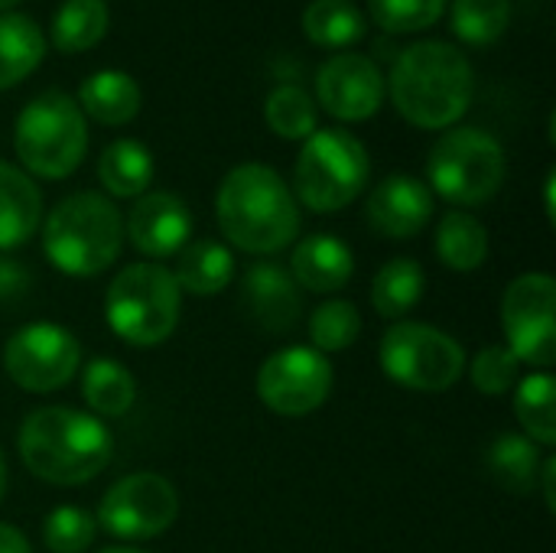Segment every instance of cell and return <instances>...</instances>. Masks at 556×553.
<instances>
[{
  "mask_svg": "<svg viewBox=\"0 0 556 553\" xmlns=\"http://www.w3.org/2000/svg\"><path fill=\"white\" fill-rule=\"evenodd\" d=\"M384 85L404 121L424 130H443L469 111L476 75L453 42L427 39L397 55Z\"/></svg>",
  "mask_w": 556,
  "mask_h": 553,
  "instance_id": "obj_1",
  "label": "cell"
},
{
  "mask_svg": "<svg viewBox=\"0 0 556 553\" xmlns=\"http://www.w3.org/2000/svg\"><path fill=\"white\" fill-rule=\"evenodd\" d=\"M16 447L36 479L62 489L91 482L114 456L111 430L98 417L72 407H39L26 414Z\"/></svg>",
  "mask_w": 556,
  "mask_h": 553,
  "instance_id": "obj_2",
  "label": "cell"
},
{
  "mask_svg": "<svg viewBox=\"0 0 556 553\" xmlns=\"http://www.w3.org/2000/svg\"><path fill=\"white\" fill-rule=\"evenodd\" d=\"M215 215L222 235L248 254H277L300 231L296 196L264 163H241L222 179Z\"/></svg>",
  "mask_w": 556,
  "mask_h": 553,
  "instance_id": "obj_3",
  "label": "cell"
},
{
  "mask_svg": "<svg viewBox=\"0 0 556 553\" xmlns=\"http://www.w3.org/2000/svg\"><path fill=\"white\" fill-rule=\"evenodd\" d=\"M124 248V222L111 199L75 192L62 199L42 222V251L49 264L68 277L104 274Z\"/></svg>",
  "mask_w": 556,
  "mask_h": 553,
  "instance_id": "obj_4",
  "label": "cell"
},
{
  "mask_svg": "<svg viewBox=\"0 0 556 553\" xmlns=\"http://www.w3.org/2000/svg\"><path fill=\"white\" fill-rule=\"evenodd\" d=\"M182 290L163 264H127L104 293V319L117 339L137 349L166 342L179 323Z\"/></svg>",
  "mask_w": 556,
  "mask_h": 553,
  "instance_id": "obj_5",
  "label": "cell"
},
{
  "mask_svg": "<svg viewBox=\"0 0 556 553\" xmlns=\"http://www.w3.org/2000/svg\"><path fill=\"white\" fill-rule=\"evenodd\" d=\"M20 163L42 179L72 176L88 150V127L81 108L65 91H42L33 98L13 127Z\"/></svg>",
  "mask_w": 556,
  "mask_h": 553,
  "instance_id": "obj_6",
  "label": "cell"
},
{
  "mask_svg": "<svg viewBox=\"0 0 556 553\" xmlns=\"http://www.w3.org/2000/svg\"><path fill=\"white\" fill-rule=\"evenodd\" d=\"M368 176L371 160L365 143L339 127H323L309 134L293 169L300 202L319 215H332L355 202L368 186Z\"/></svg>",
  "mask_w": 556,
  "mask_h": 553,
  "instance_id": "obj_7",
  "label": "cell"
},
{
  "mask_svg": "<svg viewBox=\"0 0 556 553\" xmlns=\"http://www.w3.org/2000/svg\"><path fill=\"white\" fill-rule=\"evenodd\" d=\"M505 150L479 127L446 130L427 160V176L437 196L453 205H482L505 186Z\"/></svg>",
  "mask_w": 556,
  "mask_h": 553,
  "instance_id": "obj_8",
  "label": "cell"
},
{
  "mask_svg": "<svg viewBox=\"0 0 556 553\" xmlns=\"http://www.w3.org/2000/svg\"><path fill=\"white\" fill-rule=\"evenodd\" d=\"M381 368L384 375L410 391L440 394L453 388L466 372L463 345L427 323H394L381 339Z\"/></svg>",
  "mask_w": 556,
  "mask_h": 553,
  "instance_id": "obj_9",
  "label": "cell"
},
{
  "mask_svg": "<svg viewBox=\"0 0 556 553\" xmlns=\"http://www.w3.org/2000/svg\"><path fill=\"white\" fill-rule=\"evenodd\" d=\"M176 515L179 495L169 479L156 473H130L104 492L94 525H101V531H108L111 538L150 541L169 531L176 525Z\"/></svg>",
  "mask_w": 556,
  "mask_h": 553,
  "instance_id": "obj_10",
  "label": "cell"
},
{
  "mask_svg": "<svg viewBox=\"0 0 556 553\" xmlns=\"http://www.w3.org/2000/svg\"><path fill=\"white\" fill-rule=\"evenodd\" d=\"M81 365L78 339L55 323H29L3 345V372L13 385L33 394L59 391Z\"/></svg>",
  "mask_w": 556,
  "mask_h": 553,
  "instance_id": "obj_11",
  "label": "cell"
},
{
  "mask_svg": "<svg viewBox=\"0 0 556 553\" xmlns=\"http://www.w3.org/2000/svg\"><path fill=\"white\" fill-rule=\"evenodd\" d=\"M556 284L551 274H521L502 297V329L518 362L551 368L556 359Z\"/></svg>",
  "mask_w": 556,
  "mask_h": 553,
  "instance_id": "obj_12",
  "label": "cell"
},
{
  "mask_svg": "<svg viewBox=\"0 0 556 553\" xmlns=\"http://www.w3.org/2000/svg\"><path fill=\"white\" fill-rule=\"evenodd\" d=\"M332 394V365L323 352L290 345L264 359L257 372V398L280 417H306Z\"/></svg>",
  "mask_w": 556,
  "mask_h": 553,
  "instance_id": "obj_13",
  "label": "cell"
},
{
  "mask_svg": "<svg viewBox=\"0 0 556 553\" xmlns=\"http://www.w3.org/2000/svg\"><path fill=\"white\" fill-rule=\"evenodd\" d=\"M388 95L384 75L375 59L339 52L316 72V98L323 111L339 121H368Z\"/></svg>",
  "mask_w": 556,
  "mask_h": 553,
  "instance_id": "obj_14",
  "label": "cell"
},
{
  "mask_svg": "<svg viewBox=\"0 0 556 553\" xmlns=\"http://www.w3.org/2000/svg\"><path fill=\"white\" fill-rule=\"evenodd\" d=\"M365 215L378 235L391 241H407L427 228L433 215V192L424 179L394 173L375 186V192L368 196Z\"/></svg>",
  "mask_w": 556,
  "mask_h": 553,
  "instance_id": "obj_15",
  "label": "cell"
},
{
  "mask_svg": "<svg viewBox=\"0 0 556 553\" xmlns=\"http://www.w3.org/2000/svg\"><path fill=\"white\" fill-rule=\"evenodd\" d=\"M127 238L147 257L179 254L192 238V212L173 192H143L127 215Z\"/></svg>",
  "mask_w": 556,
  "mask_h": 553,
  "instance_id": "obj_16",
  "label": "cell"
},
{
  "mask_svg": "<svg viewBox=\"0 0 556 553\" xmlns=\"http://www.w3.org/2000/svg\"><path fill=\"white\" fill-rule=\"evenodd\" d=\"M244 306L251 319L267 332H290L300 323L303 297L296 290V280L280 264H254L244 274Z\"/></svg>",
  "mask_w": 556,
  "mask_h": 553,
  "instance_id": "obj_17",
  "label": "cell"
},
{
  "mask_svg": "<svg viewBox=\"0 0 556 553\" xmlns=\"http://www.w3.org/2000/svg\"><path fill=\"white\" fill-rule=\"evenodd\" d=\"M355 274V254L336 235H309L293 248L290 277L309 293H336Z\"/></svg>",
  "mask_w": 556,
  "mask_h": 553,
  "instance_id": "obj_18",
  "label": "cell"
},
{
  "mask_svg": "<svg viewBox=\"0 0 556 553\" xmlns=\"http://www.w3.org/2000/svg\"><path fill=\"white\" fill-rule=\"evenodd\" d=\"M42 222V196L36 183L0 160V251L23 248Z\"/></svg>",
  "mask_w": 556,
  "mask_h": 553,
  "instance_id": "obj_19",
  "label": "cell"
},
{
  "mask_svg": "<svg viewBox=\"0 0 556 553\" xmlns=\"http://www.w3.org/2000/svg\"><path fill=\"white\" fill-rule=\"evenodd\" d=\"M75 104L91 121L108 124V127H117V124H127V121L137 117V111L143 104V95H140V85L127 72L108 68V72L88 75L78 85V101Z\"/></svg>",
  "mask_w": 556,
  "mask_h": 553,
  "instance_id": "obj_20",
  "label": "cell"
},
{
  "mask_svg": "<svg viewBox=\"0 0 556 553\" xmlns=\"http://www.w3.org/2000/svg\"><path fill=\"white\" fill-rule=\"evenodd\" d=\"M176 284L186 293L195 297H215L235 280V254L222 241H192L179 251L176 264Z\"/></svg>",
  "mask_w": 556,
  "mask_h": 553,
  "instance_id": "obj_21",
  "label": "cell"
},
{
  "mask_svg": "<svg viewBox=\"0 0 556 553\" xmlns=\"http://www.w3.org/2000/svg\"><path fill=\"white\" fill-rule=\"evenodd\" d=\"M541 453L538 443H531L521 433H502L492 440V447L485 450V469L489 476L511 495H528L538 489V476H541Z\"/></svg>",
  "mask_w": 556,
  "mask_h": 553,
  "instance_id": "obj_22",
  "label": "cell"
},
{
  "mask_svg": "<svg viewBox=\"0 0 556 553\" xmlns=\"http://www.w3.org/2000/svg\"><path fill=\"white\" fill-rule=\"evenodd\" d=\"M98 179L114 199L143 196L153 183V156L140 140H114L98 160Z\"/></svg>",
  "mask_w": 556,
  "mask_h": 553,
  "instance_id": "obj_23",
  "label": "cell"
},
{
  "mask_svg": "<svg viewBox=\"0 0 556 553\" xmlns=\"http://www.w3.org/2000/svg\"><path fill=\"white\" fill-rule=\"evenodd\" d=\"M81 398L98 417H124L137 401V381L121 362L91 359L81 368Z\"/></svg>",
  "mask_w": 556,
  "mask_h": 553,
  "instance_id": "obj_24",
  "label": "cell"
},
{
  "mask_svg": "<svg viewBox=\"0 0 556 553\" xmlns=\"http://www.w3.org/2000/svg\"><path fill=\"white\" fill-rule=\"evenodd\" d=\"M46 55L39 26L23 13L0 16V91L20 85Z\"/></svg>",
  "mask_w": 556,
  "mask_h": 553,
  "instance_id": "obj_25",
  "label": "cell"
},
{
  "mask_svg": "<svg viewBox=\"0 0 556 553\" xmlns=\"http://www.w3.org/2000/svg\"><path fill=\"white\" fill-rule=\"evenodd\" d=\"M437 254L456 274L479 271L489 257L485 225L469 212H446L437 228Z\"/></svg>",
  "mask_w": 556,
  "mask_h": 553,
  "instance_id": "obj_26",
  "label": "cell"
},
{
  "mask_svg": "<svg viewBox=\"0 0 556 553\" xmlns=\"http://www.w3.org/2000/svg\"><path fill=\"white\" fill-rule=\"evenodd\" d=\"M427 287V274L414 257H394L388 261L371 284V306L384 316V319H401L407 316Z\"/></svg>",
  "mask_w": 556,
  "mask_h": 553,
  "instance_id": "obj_27",
  "label": "cell"
},
{
  "mask_svg": "<svg viewBox=\"0 0 556 553\" xmlns=\"http://www.w3.org/2000/svg\"><path fill=\"white\" fill-rule=\"evenodd\" d=\"M303 33L323 49H349L365 36V16L352 0H313L303 13Z\"/></svg>",
  "mask_w": 556,
  "mask_h": 553,
  "instance_id": "obj_28",
  "label": "cell"
},
{
  "mask_svg": "<svg viewBox=\"0 0 556 553\" xmlns=\"http://www.w3.org/2000/svg\"><path fill=\"white\" fill-rule=\"evenodd\" d=\"M515 417L525 427L528 440L538 447L556 443V381L554 375L538 372L518 381L515 391Z\"/></svg>",
  "mask_w": 556,
  "mask_h": 553,
  "instance_id": "obj_29",
  "label": "cell"
},
{
  "mask_svg": "<svg viewBox=\"0 0 556 553\" xmlns=\"http://www.w3.org/2000/svg\"><path fill=\"white\" fill-rule=\"evenodd\" d=\"M104 0H65L52 16V46L59 52H85L108 33Z\"/></svg>",
  "mask_w": 556,
  "mask_h": 553,
  "instance_id": "obj_30",
  "label": "cell"
},
{
  "mask_svg": "<svg viewBox=\"0 0 556 553\" xmlns=\"http://www.w3.org/2000/svg\"><path fill=\"white\" fill-rule=\"evenodd\" d=\"M264 121L283 140H306L316 134V101L300 85H280L264 101Z\"/></svg>",
  "mask_w": 556,
  "mask_h": 553,
  "instance_id": "obj_31",
  "label": "cell"
},
{
  "mask_svg": "<svg viewBox=\"0 0 556 553\" xmlns=\"http://www.w3.org/2000/svg\"><path fill=\"white\" fill-rule=\"evenodd\" d=\"M511 23V0H453V33L469 46H492Z\"/></svg>",
  "mask_w": 556,
  "mask_h": 553,
  "instance_id": "obj_32",
  "label": "cell"
},
{
  "mask_svg": "<svg viewBox=\"0 0 556 553\" xmlns=\"http://www.w3.org/2000/svg\"><path fill=\"white\" fill-rule=\"evenodd\" d=\"M362 332V316L349 300H329L309 316V342L316 352H345Z\"/></svg>",
  "mask_w": 556,
  "mask_h": 553,
  "instance_id": "obj_33",
  "label": "cell"
},
{
  "mask_svg": "<svg viewBox=\"0 0 556 553\" xmlns=\"http://www.w3.org/2000/svg\"><path fill=\"white\" fill-rule=\"evenodd\" d=\"M98 535L94 518L85 508L59 505L42 521V541L52 553H85Z\"/></svg>",
  "mask_w": 556,
  "mask_h": 553,
  "instance_id": "obj_34",
  "label": "cell"
},
{
  "mask_svg": "<svg viewBox=\"0 0 556 553\" xmlns=\"http://www.w3.org/2000/svg\"><path fill=\"white\" fill-rule=\"evenodd\" d=\"M443 10L446 0H368V13L384 33H420L433 26Z\"/></svg>",
  "mask_w": 556,
  "mask_h": 553,
  "instance_id": "obj_35",
  "label": "cell"
},
{
  "mask_svg": "<svg viewBox=\"0 0 556 553\" xmlns=\"http://www.w3.org/2000/svg\"><path fill=\"white\" fill-rule=\"evenodd\" d=\"M518 375H521V362L508 345H489L469 365L472 385L489 398H498V394L511 391L518 385Z\"/></svg>",
  "mask_w": 556,
  "mask_h": 553,
  "instance_id": "obj_36",
  "label": "cell"
},
{
  "mask_svg": "<svg viewBox=\"0 0 556 553\" xmlns=\"http://www.w3.org/2000/svg\"><path fill=\"white\" fill-rule=\"evenodd\" d=\"M26 287H29V274L23 271V264L0 254V300H16Z\"/></svg>",
  "mask_w": 556,
  "mask_h": 553,
  "instance_id": "obj_37",
  "label": "cell"
},
{
  "mask_svg": "<svg viewBox=\"0 0 556 553\" xmlns=\"http://www.w3.org/2000/svg\"><path fill=\"white\" fill-rule=\"evenodd\" d=\"M0 553H33V548H29V541H26V535L20 528L0 521Z\"/></svg>",
  "mask_w": 556,
  "mask_h": 553,
  "instance_id": "obj_38",
  "label": "cell"
},
{
  "mask_svg": "<svg viewBox=\"0 0 556 553\" xmlns=\"http://www.w3.org/2000/svg\"><path fill=\"white\" fill-rule=\"evenodd\" d=\"M541 482H544V499H547V508L554 512L556 508V456H547L544 463H541V476H538Z\"/></svg>",
  "mask_w": 556,
  "mask_h": 553,
  "instance_id": "obj_39",
  "label": "cell"
},
{
  "mask_svg": "<svg viewBox=\"0 0 556 553\" xmlns=\"http://www.w3.org/2000/svg\"><path fill=\"white\" fill-rule=\"evenodd\" d=\"M547 218L554 222V173L547 176Z\"/></svg>",
  "mask_w": 556,
  "mask_h": 553,
  "instance_id": "obj_40",
  "label": "cell"
},
{
  "mask_svg": "<svg viewBox=\"0 0 556 553\" xmlns=\"http://www.w3.org/2000/svg\"><path fill=\"white\" fill-rule=\"evenodd\" d=\"M7 492V463H3V453H0V499Z\"/></svg>",
  "mask_w": 556,
  "mask_h": 553,
  "instance_id": "obj_41",
  "label": "cell"
},
{
  "mask_svg": "<svg viewBox=\"0 0 556 553\" xmlns=\"http://www.w3.org/2000/svg\"><path fill=\"white\" fill-rule=\"evenodd\" d=\"M98 553H147V551H137V548H108V551H98Z\"/></svg>",
  "mask_w": 556,
  "mask_h": 553,
  "instance_id": "obj_42",
  "label": "cell"
},
{
  "mask_svg": "<svg viewBox=\"0 0 556 553\" xmlns=\"http://www.w3.org/2000/svg\"><path fill=\"white\" fill-rule=\"evenodd\" d=\"M20 0H0V10H10V7H16Z\"/></svg>",
  "mask_w": 556,
  "mask_h": 553,
  "instance_id": "obj_43",
  "label": "cell"
}]
</instances>
